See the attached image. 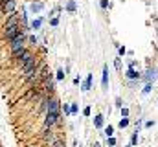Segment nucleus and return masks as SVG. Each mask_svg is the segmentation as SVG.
I'll list each match as a JSON object with an SVG mask.
<instances>
[{"label": "nucleus", "mask_w": 158, "mask_h": 147, "mask_svg": "<svg viewBox=\"0 0 158 147\" xmlns=\"http://www.w3.org/2000/svg\"><path fill=\"white\" fill-rule=\"evenodd\" d=\"M70 112H72V114L77 112V107H76V105H72V107H70Z\"/></svg>", "instance_id": "412c9836"}, {"label": "nucleus", "mask_w": 158, "mask_h": 147, "mask_svg": "<svg viewBox=\"0 0 158 147\" xmlns=\"http://www.w3.org/2000/svg\"><path fill=\"white\" fill-rule=\"evenodd\" d=\"M127 125H129V120H127V118H123V120L120 121V127H121V129H123V127H127Z\"/></svg>", "instance_id": "4468645a"}, {"label": "nucleus", "mask_w": 158, "mask_h": 147, "mask_svg": "<svg viewBox=\"0 0 158 147\" xmlns=\"http://www.w3.org/2000/svg\"><path fill=\"white\" fill-rule=\"evenodd\" d=\"M109 145H116V140L112 138V136H110V138H109Z\"/></svg>", "instance_id": "393cba45"}, {"label": "nucleus", "mask_w": 158, "mask_h": 147, "mask_svg": "<svg viewBox=\"0 0 158 147\" xmlns=\"http://www.w3.org/2000/svg\"><path fill=\"white\" fill-rule=\"evenodd\" d=\"M90 87H92V74H88V77L85 79V83H83V90H90Z\"/></svg>", "instance_id": "6e6552de"}, {"label": "nucleus", "mask_w": 158, "mask_h": 147, "mask_svg": "<svg viewBox=\"0 0 158 147\" xmlns=\"http://www.w3.org/2000/svg\"><path fill=\"white\" fill-rule=\"evenodd\" d=\"M107 6H109V0H101V7L105 9V7H107Z\"/></svg>", "instance_id": "aec40b11"}, {"label": "nucleus", "mask_w": 158, "mask_h": 147, "mask_svg": "<svg viewBox=\"0 0 158 147\" xmlns=\"http://www.w3.org/2000/svg\"><path fill=\"white\" fill-rule=\"evenodd\" d=\"M138 143V134H132V138H131V145H136Z\"/></svg>", "instance_id": "2eb2a0df"}, {"label": "nucleus", "mask_w": 158, "mask_h": 147, "mask_svg": "<svg viewBox=\"0 0 158 147\" xmlns=\"http://www.w3.org/2000/svg\"><path fill=\"white\" fill-rule=\"evenodd\" d=\"M57 121H59V114H48L44 125H46V127H51V125H55Z\"/></svg>", "instance_id": "39448f33"}, {"label": "nucleus", "mask_w": 158, "mask_h": 147, "mask_svg": "<svg viewBox=\"0 0 158 147\" xmlns=\"http://www.w3.org/2000/svg\"><path fill=\"white\" fill-rule=\"evenodd\" d=\"M112 132H114V129H112L110 125H109V127L105 129V134H107V138H110V136H112Z\"/></svg>", "instance_id": "ddd939ff"}, {"label": "nucleus", "mask_w": 158, "mask_h": 147, "mask_svg": "<svg viewBox=\"0 0 158 147\" xmlns=\"http://www.w3.org/2000/svg\"><path fill=\"white\" fill-rule=\"evenodd\" d=\"M94 125H96L98 129L103 127V116H101V114H98V116H96V120H94Z\"/></svg>", "instance_id": "1a4fd4ad"}, {"label": "nucleus", "mask_w": 158, "mask_h": 147, "mask_svg": "<svg viewBox=\"0 0 158 147\" xmlns=\"http://www.w3.org/2000/svg\"><path fill=\"white\" fill-rule=\"evenodd\" d=\"M15 0H0V11L2 13H15Z\"/></svg>", "instance_id": "f257e3e1"}, {"label": "nucleus", "mask_w": 158, "mask_h": 147, "mask_svg": "<svg viewBox=\"0 0 158 147\" xmlns=\"http://www.w3.org/2000/svg\"><path fill=\"white\" fill-rule=\"evenodd\" d=\"M40 26V20H33V24H31V28H33V29H37Z\"/></svg>", "instance_id": "f3484780"}, {"label": "nucleus", "mask_w": 158, "mask_h": 147, "mask_svg": "<svg viewBox=\"0 0 158 147\" xmlns=\"http://www.w3.org/2000/svg\"><path fill=\"white\" fill-rule=\"evenodd\" d=\"M46 110H48V114H61V112H59V110H61L59 99L50 98V99H48V105H46Z\"/></svg>", "instance_id": "f03ea898"}, {"label": "nucleus", "mask_w": 158, "mask_h": 147, "mask_svg": "<svg viewBox=\"0 0 158 147\" xmlns=\"http://www.w3.org/2000/svg\"><path fill=\"white\" fill-rule=\"evenodd\" d=\"M43 9V4H31V11H40Z\"/></svg>", "instance_id": "f8f14e48"}, {"label": "nucleus", "mask_w": 158, "mask_h": 147, "mask_svg": "<svg viewBox=\"0 0 158 147\" xmlns=\"http://www.w3.org/2000/svg\"><path fill=\"white\" fill-rule=\"evenodd\" d=\"M83 114H85V116H90V107H87L85 110H83Z\"/></svg>", "instance_id": "5701e85b"}, {"label": "nucleus", "mask_w": 158, "mask_h": 147, "mask_svg": "<svg viewBox=\"0 0 158 147\" xmlns=\"http://www.w3.org/2000/svg\"><path fill=\"white\" fill-rule=\"evenodd\" d=\"M62 77H65V72H62V70H57V79H62Z\"/></svg>", "instance_id": "a211bd4d"}, {"label": "nucleus", "mask_w": 158, "mask_h": 147, "mask_svg": "<svg viewBox=\"0 0 158 147\" xmlns=\"http://www.w3.org/2000/svg\"><path fill=\"white\" fill-rule=\"evenodd\" d=\"M154 77H156V70H149V72H147V76H145V81L149 83V81L154 79Z\"/></svg>", "instance_id": "9d476101"}, {"label": "nucleus", "mask_w": 158, "mask_h": 147, "mask_svg": "<svg viewBox=\"0 0 158 147\" xmlns=\"http://www.w3.org/2000/svg\"><path fill=\"white\" fill-rule=\"evenodd\" d=\"M31 59H33V55H31V51H29V50H24V51H22V55H20L17 61H18L20 68H22V66H26V65H28V62H29Z\"/></svg>", "instance_id": "20e7f679"}, {"label": "nucleus", "mask_w": 158, "mask_h": 147, "mask_svg": "<svg viewBox=\"0 0 158 147\" xmlns=\"http://www.w3.org/2000/svg\"><path fill=\"white\" fill-rule=\"evenodd\" d=\"M125 76H127L129 79H138V77H140V74H138V72H136V70L131 66V68L127 70V74H125Z\"/></svg>", "instance_id": "0eeeda50"}, {"label": "nucleus", "mask_w": 158, "mask_h": 147, "mask_svg": "<svg viewBox=\"0 0 158 147\" xmlns=\"http://www.w3.org/2000/svg\"><path fill=\"white\" fill-rule=\"evenodd\" d=\"M121 114H123V118H127L129 116V109H121Z\"/></svg>", "instance_id": "6ab92c4d"}, {"label": "nucleus", "mask_w": 158, "mask_h": 147, "mask_svg": "<svg viewBox=\"0 0 158 147\" xmlns=\"http://www.w3.org/2000/svg\"><path fill=\"white\" fill-rule=\"evenodd\" d=\"M68 11H70V13L76 11V2H73V0H70V2H68Z\"/></svg>", "instance_id": "9b49d317"}, {"label": "nucleus", "mask_w": 158, "mask_h": 147, "mask_svg": "<svg viewBox=\"0 0 158 147\" xmlns=\"http://www.w3.org/2000/svg\"><path fill=\"white\" fill-rule=\"evenodd\" d=\"M101 85H103V88H107V85H109V68H107V66H103V79H101Z\"/></svg>", "instance_id": "423d86ee"}, {"label": "nucleus", "mask_w": 158, "mask_h": 147, "mask_svg": "<svg viewBox=\"0 0 158 147\" xmlns=\"http://www.w3.org/2000/svg\"><path fill=\"white\" fill-rule=\"evenodd\" d=\"M20 31H22V28H20V24H17V26H9V28H4V37L7 39V40H11L15 35H18Z\"/></svg>", "instance_id": "7ed1b4c3"}, {"label": "nucleus", "mask_w": 158, "mask_h": 147, "mask_svg": "<svg viewBox=\"0 0 158 147\" xmlns=\"http://www.w3.org/2000/svg\"><path fill=\"white\" fill-rule=\"evenodd\" d=\"M51 147H65V143H62L61 140H57V142H54V145H51Z\"/></svg>", "instance_id": "dca6fc26"}, {"label": "nucleus", "mask_w": 158, "mask_h": 147, "mask_svg": "<svg viewBox=\"0 0 158 147\" xmlns=\"http://www.w3.org/2000/svg\"><path fill=\"white\" fill-rule=\"evenodd\" d=\"M62 110H65V114H70V107H68V105H65V107H62Z\"/></svg>", "instance_id": "b1692460"}, {"label": "nucleus", "mask_w": 158, "mask_h": 147, "mask_svg": "<svg viewBox=\"0 0 158 147\" xmlns=\"http://www.w3.org/2000/svg\"><path fill=\"white\" fill-rule=\"evenodd\" d=\"M147 92H151V85H149V83H147V87L143 88V94H147Z\"/></svg>", "instance_id": "4be33fe9"}]
</instances>
